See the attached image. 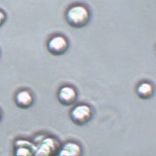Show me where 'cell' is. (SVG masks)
Returning a JSON list of instances; mask_svg holds the SVG:
<instances>
[{"label":"cell","instance_id":"9","mask_svg":"<svg viewBox=\"0 0 156 156\" xmlns=\"http://www.w3.org/2000/svg\"><path fill=\"white\" fill-rule=\"evenodd\" d=\"M15 156H33V152L24 147L16 148Z\"/></svg>","mask_w":156,"mask_h":156},{"label":"cell","instance_id":"11","mask_svg":"<svg viewBox=\"0 0 156 156\" xmlns=\"http://www.w3.org/2000/svg\"><path fill=\"white\" fill-rule=\"evenodd\" d=\"M1 118H2V113H1V111H0V121H1Z\"/></svg>","mask_w":156,"mask_h":156},{"label":"cell","instance_id":"2","mask_svg":"<svg viewBox=\"0 0 156 156\" xmlns=\"http://www.w3.org/2000/svg\"><path fill=\"white\" fill-rule=\"evenodd\" d=\"M93 111L91 108L88 105H78L71 111L70 119L74 125L83 126L86 125L91 120Z\"/></svg>","mask_w":156,"mask_h":156},{"label":"cell","instance_id":"5","mask_svg":"<svg viewBox=\"0 0 156 156\" xmlns=\"http://www.w3.org/2000/svg\"><path fill=\"white\" fill-rule=\"evenodd\" d=\"M15 102L16 105L20 108L27 109L33 105L34 97L28 90H22L16 94Z\"/></svg>","mask_w":156,"mask_h":156},{"label":"cell","instance_id":"6","mask_svg":"<svg viewBox=\"0 0 156 156\" xmlns=\"http://www.w3.org/2000/svg\"><path fill=\"white\" fill-rule=\"evenodd\" d=\"M82 147L77 143L69 141L61 147L57 156H82Z\"/></svg>","mask_w":156,"mask_h":156},{"label":"cell","instance_id":"3","mask_svg":"<svg viewBox=\"0 0 156 156\" xmlns=\"http://www.w3.org/2000/svg\"><path fill=\"white\" fill-rule=\"evenodd\" d=\"M69 43L67 38L63 35H54L48 41L47 49L50 54L55 56H61L64 55L68 50Z\"/></svg>","mask_w":156,"mask_h":156},{"label":"cell","instance_id":"1","mask_svg":"<svg viewBox=\"0 0 156 156\" xmlns=\"http://www.w3.org/2000/svg\"><path fill=\"white\" fill-rule=\"evenodd\" d=\"M66 20L72 27L83 28L89 22L90 12L84 5H73L66 13Z\"/></svg>","mask_w":156,"mask_h":156},{"label":"cell","instance_id":"4","mask_svg":"<svg viewBox=\"0 0 156 156\" xmlns=\"http://www.w3.org/2000/svg\"><path fill=\"white\" fill-rule=\"evenodd\" d=\"M77 92L74 87L71 86H62L58 92V100L61 105L70 106L76 102Z\"/></svg>","mask_w":156,"mask_h":156},{"label":"cell","instance_id":"8","mask_svg":"<svg viewBox=\"0 0 156 156\" xmlns=\"http://www.w3.org/2000/svg\"><path fill=\"white\" fill-rule=\"evenodd\" d=\"M136 94L141 100H149L154 95V86L148 82L141 83L136 88Z\"/></svg>","mask_w":156,"mask_h":156},{"label":"cell","instance_id":"7","mask_svg":"<svg viewBox=\"0 0 156 156\" xmlns=\"http://www.w3.org/2000/svg\"><path fill=\"white\" fill-rule=\"evenodd\" d=\"M57 150L56 141L51 138H47L43 144L35 152V156H50Z\"/></svg>","mask_w":156,"mask_h":156},{"label":"cell","instance_id":"10","mask_svg":"<svg viewBox=\"0 0 156 156\" xmlns=\"http://www.w3.org/2000/svg\"><path fill=\"white\" fill-rule=\"evenodd\" d=\"M6 14H5L2 10H0V27L5 24L6 21Z\"/></svg>","mask_w":156,"mask_h":156}]
</instances>
